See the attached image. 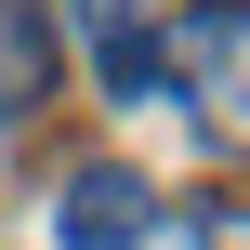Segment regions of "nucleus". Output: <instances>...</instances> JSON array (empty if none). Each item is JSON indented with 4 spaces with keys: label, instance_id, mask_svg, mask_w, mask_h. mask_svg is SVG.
Returning <instances> with one entry per match:
<instances>
[{
    "label": "nucleus",
    "instance_id": "f257e3e1",
    "mask_svg": "<svg viewBox=\"0 0 250 250\" xmlns=\"http://www.w3.org/2000/svg\"><path fill=\"white\" fill-rule=\"evenodd\" d=\"M158 92H171L224 158H250V0H185V13L158 26Z\"/></svg>",
    "mask_w": 250,
    "mask_h": 250
},
{
    "label": "nucleus",
    "instance_id": "f03ea898",
    "mask_svg": "<svg viewBox=\"0 0 250 250\" xmlns=\"http://www.w3.org/2000/svg\"><path fill=\"white\" fill-rule=\"evenodd\" d=\"M158 211H171V198H158L145 171L79 158V171H66V198H53V250H145V237H158Z\"/></svg>",
    "mask_w": 250,
    "mask_h": 250
},
{
    "label": "nucleus",
    "instance_id": "7ed1b4c3",
    "mask_svg": "<svg viewBox=\"0 0 250 250\" xmlns=\"http://www.w3.org/2000/svg\"><path fill=\"white\" fill-rule=\"evenodd\" d=\"M79 40H92L105 105H158V26H145V0H79Z\"/></svg>",
    "mask_w": 250,
    "mask_h": 250
},
{
    "label": "nucleus",
    "instance_id": "20e7f679",
    "mask_svg": "<svg viewBox=\"0 0 250 250\" xmlns=\"http://www.w3.org/2000/svg\"><path fill=\"white\" fill-rule=\"evenodd\" d=\"M40 92H53V26H40V0H0V132H26Z\"/></svg>",
    "mask_w": 250,
    "mask_h": 250
},
{
    "label": "nucleus",
    "instance_id": "39448f33",
    "mask_svg": "<svg viewBox=\"0 0 250 250\" xmlns=\"http://www.w3.org/2000/svg\"><path fill=\"white\" fill-rule=\"evenodd\" d=\"M145 250H250V198H185V211H158Z\"/></svg>",
    "mask_w": 250,
    "mask_h": 250
}]
</instances>
